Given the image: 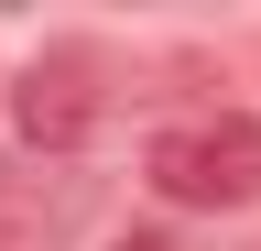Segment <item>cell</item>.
I'll use <instances>...</instances> for the list:
<instances>
[{"label":"cell","mask_w":261,"mask_h":251,"mask_svg":"<svg viewBox=\"0 0 261 251\" xmlns=\"http://www.w3.org/2000/svg\"><path fill=\"white\" fill-rule=\"evenodd\" d=\"M152 197L163 208H196V218H228L261 197V120L250 109H196V120H163L152 153H142Z\"/></svg>","instance_id":"6da1fadb"},{"label":"cell","mask_w":261,"mask_h":251,"mask_svg":"<svg viewBox=\"0 0 261 251\" xmlns=\"http://www.w3.org/2000/svg\"><path fill=\"white\" fill-rule=\"evenodd\" d=\"M98 109H109V99H98V55H76V44H44V55L11 77V142H22V153H44V164L87 153Z\"/></svg>","instance_id":"7a4b0ae2"},{"label":"cell","mask_w":261,"mask_h":251,"mask_svg":"<svg viewBox=\"0 0 261 251\" xmlns=\"http://www.w3.org/2000/svg\"><path fill=\"white\" fill-rule=\"evenodd\" d=\"M109 251H174V240H163V230H120Z\"/></svg>","instance_id":"3957f363"}]
</instances>
